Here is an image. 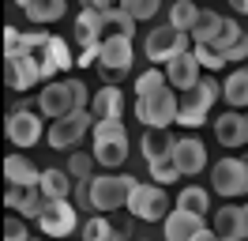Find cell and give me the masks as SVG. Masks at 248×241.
I'll return each instance as SVG.
<instances>
[{
	"instance_id": "obj_1",
	"label": "cell",
	"mask_w": 248,
	"mask_h": 241,
	"mask_svg": "<svg viewBox=\"0 0 248 241\" xmlns=\"http://www.w3.org/2000/svg\"><path fill=\"white\" fill-rule=\"evenodd\" d=\"M136 117L151 128H170L181 117V94L170 90V79L162 68H147L136 79Z\"/></svg>"
},
{
	"instance_id": "obj_2",
	"label": "cell",
	"mask_w": 248,
	"mask_h": 241,
	"mask_svg": "<svg viewBox=\"0 0 248 241\" xmlns=\"http://www.w3.org/2000/svg\"><path fill=\"white\" fill-rule=\"evenodd\" d=\"M140 181L128 177V173H102L91 181V207L94 211H117L128 207V196Z\"/></svg>"
},
{
	"instance_id": "obj_3",
	"label": "cell",
	"mask_w": 248,
	"mask_h": 241,
	"mask_svg": "<svg viewBox=\"0 0 248 241\" xmlns=\"http://www.w3.org/2000/svg\"><path fill=\"white\" fill-rule=\"evenodd\" d=\"M218 79L215 75H203L200 87H192L188 94H181V117H177V124H185V128H200L203 120H207V113H211V105H215L218 98Z\"/></svg>"
},
{
	"instance_id": "obj_4",
	"label": "cell",
	"mask_w": 248,
	"mask_h": 241,
	"mask_svg": "<svg viewBox=\"0 0 248 241\" xmlns=\"http://www.w3.org/2000/svg\"><path fill=\"white\" fill-rule=\"evenodd\" d=\"M128 211L143 223H166L170 219V196L162 192V185H136L128 196Z\"/></svg>"
},
{
	"instance_id": "obj_5",
	"label": "cell",
	"mask_w": 248,
	"mask_h": 241,
	"mask_svg": "<svg viewBox=\"0 0 248 241\" xmlns=\"http://www.w3.org/2000/svg\"><path fill=\"white\" fill-rule=\"evenodd\" d=\"M211 185L218 196H245L248 192V162L245 158H218L211 170Z\"/></svg>"
},
{
	"instance_id": "obj_6",
	"label": "cell",
	"mask_w": 248,
	"mask_h": 241,
	"mask_svg": "<svg viewBox=\"0 0 248 241\" xmlns=\"http://www.w3.org/2000/svg\"><path fill=\"white\" fill-rule=\"evenodd\" d=\"M188 38H192V34H181V30H173V27L151 30V34H147V60H155V64H170L173 57L192 53Z\"/></svg>"
},
{
	"instance_id": "obj_7",
	"label": "cell",
	"mask_w": 248,
	"mask_h": 241,
	"mask_svg": "<svg viewBox=\"0 0 248 241\" xmlns=\"http://www.w3.org/2000/svg\"><path fill=\"white\" fill-rule=\"evenodd\" d=\"M132 64V42L128 38H106L102 53H98V72L106 79V87H117V79L128 72Z\"/></svg>"
},
{
	"instance_id": "obj_8",
	"label": "cell",
	"mask_w": 248,
	"mask_h": 241,
	"mask_svg": "<svg viewBox=\"0 0 248 241\" xmlns=\"http://www.w3.org/2000/svg\"><path fill=\"white\" fill-rule=\"evenodd\" d=\"M38 109H42L49 120H64V117H72V113H79L76 109V94H72V87H68V79L46 83L42 94H38Z\"/></svg>"
},
{
	"instance_id": "obj_9",
	"label": "cell",
	"mask_w": 248,
	"mask_h": 241,
	"mask_svg": "<svg viewBox=\"0 0 248 241\" xmlns=\"http://www.w3.org/2000/svg\"><path fill=\"white\" fill-rule=\"evenodd\" d=\"M91 124H98L94 113H72V117H64V120H53V124H49V147H57V151L76 147L79 139L87 136Z\"/></svg>"
},
{
	"instance_id": "obj_10",
	"label": "cell",
	"mask_w": 248,
	"mask_h": 241,
	"mask_svg": "<svg viewBox=\"0 0 248 241\" xmlns=\"http://www.w3.org/2000/svg\"><path fill=\"white\" fill-rule=\"evenodd\" d=\"M76 223H79V211L72 200H49V211L38 219L42 234H49V238H68L76 230Z\"/></svg>"
},
{
	"instance_id": "obj_11",
	"label": "cell",
	"mask_w": 248,
	"mask_h": 241,
	"mask_svg": "<svg viewBox=\"0 0 248 241\" xmlns=\"http://www.w3.org/2000/svg\"><path fill=\"white\" fill-rule=\"evenodd\" d=\"M4 132H8V139H12L16 147H34V143L42 139V120H38V113H31V109L19 105V109L8 113Z\"/></svg>"
},
{
	"instance_id": "obj_12",
	"label": "cell",
	"mask_w": 248,
	"mask_h": 241,
	"mask_svg": "<svg viewBox=\"0 0 248 241\" xmlns=\"http://www.w3.org/2000/svg\"><path fill=\"white\" fill-rule=\"evenodd\" d=\"M211 49H215L226 64H237V60L248 57V34L241 30L237 19H226V27H222V34H218V42L211 45Z\"/></svg>"
},
{
	"instance_id": "obj_13",
	"label": "cell",
	"mask_w": 248,
	"mask_h": 241,
	"mask_svg": "<svg viewBox=\"0 0 248 241\" xmlns=\"http://www.w3.org/2000/svg\"><path fill=\"white\" fill-rule=\"evenodd\" d=\"M173 166H177L185 177H196L203 166H207V147H203L196 136H181L177 147H173Z\"/></svg>"
},
{
	"instance_id": "obj_14",
	"label": "cell",
	"mask_w": 248,
	"mask_h": 241,
	"mask_svg": "<svg viewBox=\"0 0 248 241\" xmlns=\"http://www.w3.org/2000/svg\"><path fill=\"white\" fill-rule=\"evenodd\" d=\"M215 136H218L222 147H245L248 143V113L226 109V113L215 120Z\"/></svg>"
},
{
	"instance_id": "obj_15",
	"label": "cell",
	"mask_w": 248,
	"mask_h": 241,
	"mask_svg": "<svg viewBox=\"0 0 248 241\" xmlns=\"http://www.w3.org/2000/svg\"><path fill=\"white\" fill-rule=\"evenodd\" d=\"M166 79H170V87L173 90H192V87H200V60H196V53H181V57H173L170 64H166Z\"/></svg>"
},
{
	"instance_id": "obj_16",
	"label": "cell",
	"mask_w": 248,
	"mask_h": 241,
	"mask_svg": "<svg viewBox=\"0 0 248 241\" xmlns=\"http://www.w3.org/2000/svg\"><path fill=\"white\" fill-rule=\"evenodd\" d=\"M4 79H8L12 90H31L34 83H42V60L38 57L8 60V64H4Z\"/></svg>"
},
{
	"instance_id": "obj_17",
	"label": "cell",
	"mask_w": 248,
	"mask_h": 241,
	"mask_svg": "<svg viewBox=\"0 0 248 241\" xmlns=\"http://www.w3.org/2000/svg\"><path fill=\"white\" fill-rule=\"evenodd\" d=\"M173 147H177V136H173L170 128H147L143 139H140V151H143V158L151 166L173 158Z\"/></svg>"
},
{
	"instance_id": "obj_18",
	"label": "cell",
	"mask_w": 248,
	"mask_h": 241,
	"mask_svg": "<svg viewBox=\"0 0 248 241\" xmlns=\"http://www.w3.org/2000/svg\"><path fill=\"white\" fill-rule=\"evenodd\" d=\"M4 177H8V185L38 189V185H42V170H38L31 158H23V155H8V158H4Z\"/></svg>"
},
{
	"instance_id": "obj_19",
	"label": "cell",
	"mask_w": 248,
	"mask_h": 241,
	"mask_svg": "<svg viewBox=\"0 0 248 241\" xmlns=\"http://www.w3.org/2000/svg\"><path fill=\"white\" fill-rule=\"evenodd\" d=\"M200 230H203V215L170 211V219H166V241H192Z\"/></svg>"
},
{
	"instance_id": "obj_20",
	"label": "cell",
	"mask_w": 248,
	"mask_h": 241,
	"mask_svg": "<svg viewBox=\"0 0 248 241\" xmlns=\"http://www.w3.org/2000/svg\"><path fill=\"white\" fill-rule=\"evenodd\" d=\"M72 64H76V60L68 53V45H64L61 38H49V45L42 49V79L53 83V75L61 72V68H72Z\"/></svg>"
},
{
	"instance_id": "obj_21",
	"label": "cell",
	"mask_w": 248,
	"mask_h": 241,
	"mask_svg": "<svg viewBox=\"0 0 248 241\" xmlns=\"http://www.w3.org/2000/svg\"><path fill=\"white\" fill-rule=\"evenodd\" d=\"M91 105H94V117L98 120H121L124 94H121V87H102V90H94Z\"/></svg>"
},
{
	"instance_id": "obj_22",
	"label": "cell",
	"mask_w": 248,
	"mask_h": 241,
	"mask_svg": "<svg viewBox=\"0 0 248 241\" xmlns=\"http://www.w3.org/2000/svg\"><path fill=\"white\" fill-rule=\"evenodd\" d=\"M16 4H23V12H27V19H31L34 27H42V23H57V19L68 12L64 0H16Z\"/></svg>"
},
{
	"instance_id": "obj_23",
	"label": "cell",
	"mask_w": 248,
	"mask_h": 241,
	"mask_svg": "<svg viewBox=\"0 0 248 241\" xmlns=\"http://www.w3.org/2000/svg\"><path fill=\"white\" fill-rule=\"evenodd\" d=\"M38 189H42L46 200H68V196L76 192L68 170H42V185H38Z\"/></svg>"
},
{
	"instance_id": "obj_24",
	"label": "cell",
	"mask_w": 248,
	"mask_h": 241,
	"mask_svg": "<svg viewBox=\"0 0 248 241\" xmlns=\"http://www.w3.org/2000/svg\"><path fill=\"white\" fill-rule=\"evenodd\" d=\"M222 98L230 102V109H245L248 105V64L230 72V79L222 83Z\"/></svg>"
},
{
	"instance_id": "obj_25",
	"label": "cell",
	"mask_w": 248,
	"mask_h": 241,
	"mask_svg": "<svg viewBox=\"0 0 248 241\" xmlns=\"http://www.w3.org/2000/svg\"><path fill=\"white\" fill-rule=\"evenodd\" d=\"M200 4H192V0H173L170 8V27L181 30V34H192L196 30V23H200Z\"/></svg>"
},
{
	"instance_id": "obj_26",
	"label": "cell",
	"mask_w": 248,
	"mask_h": 241,
	"mask_svg": "<svg viewBox=\"0 0 248 241\" xmlns=\"http://www.w3.org/2000/svg\"><path fill=\"white\" fill-rule=\"evenodd\" d=\"M222 27H226V19L218 12H203L200 23H196V30H192V45H215L218 34H222Z\"/></svg>"
},
{
	"instance_id": "obj_27",
	"label": "cell",
	"mask_w": 248,
	"mask_h": 241,
	"mask_svg": "<svg viewBox=\"0 0 248 241\" xmlns=\"http://www.w3.org/2000/svg\"><path fill=\"white\" fill-rule=\"evenodd\" d=\"M94 162H102V166H121L124 158H128V139H102V143H94Z\"/></svg>"
},
{
	"instance_id": "obj_28",
	"label": "cell",
	"mask_w": 248,
	"mask_h": 241,
	"mask_svg": "<svg viewBox=\"0 0 248 241\" xmlns=\"http://www.w3.org/2000/svg\"><path fill=\"white\" fill-rule=\"evenodd\" d=\"M132 34H136V19L124 8H109L106 12V38H128L132 42Z\"/></svg>"
},
{
	"instance_id": "obj_29",
	"label": "cell",
	"mask_w": 248,
	"mask_h": 241,
	"mask_svg": "<svg viewBox=\"0 0 248 241\" xmlns=\"http://www.w3.org/2000/svg\"><path fill=\"white\" fill-rule=\"evenodd\" d=\"M211 207V196L203 192L200 185H185L181 196H177V211H188V215H207Z\"/></svg>"
},
{
	"instance_id": "obj_30",
	"label": "cell",
	"mask_w": 248,
	"mask_h": 241,
	"mask_svg": "<svg viewBox=\"0 0 248 241\" xmlns=\"http://www.w3.org/2000/svg\"><path fill=\"white\" fill-rule=\"evenodd\" d=\"M215 234L218 238H237L241 241V207H218L215 211Z\"/></svg>"
},
{
	"instance_id": "obj_31",
	"label": "cell",
	"mask_w": 248,
	"mask_h": 241,
	"mask_svg": "<svg viewBox=\"0 0 248 241\" xmlns=\"http://www.w3.org/2000/svg\"><path fill=\"white\" fill-rule=\"evenodd\" d=\"M124 12L132 15L136 23H147V19H155V12L162 8V0H117Z\"/></svg>"
},
{
	"instance_id": "obj_32",
	"label": "cell",
	"mask_w": 248,
	"mask_h": 241,
	"mask_svg": "<svg viewBox=\"0 0 248 241\" xmlns=\"http://www.w3.org/2000/svg\"><path fill=\"white\" fill-rule=\"evenodd\" d=\"M91 170H94V155H83V151H79V155H72V158H68V173H72L79 185H83V181H94Z\"/></svg>"
},
{
	"instance_id": "obj_33",
	"label": "cell",
	"mask_w": 248,
	"mask_h": 241,
	"mask_svg": "<svg viewBox=\"0 0 248 241\" xmlns=\"http://www.w3.org/2000/svg\"><path fill=\"white\" fill-rule=\"evenodd\" d=\"M113 234H117V230H113V226H109L102 215H94L91 223L83 226V241H109Z\"/></svg>"
},
{
	"instance_id": "obj_34",
	"label": "cell",
	"mask_w": 248,
	"mask_h": 241,
	"mask_svg": "<svg viewBox=\"0 0 248 241\" xmlns=\"http://www.w3.org/2000/svg\"><path fill=\"white\" fill-rule=\"evenodd\" d=\"M151 177H155V185H177L185 173L173 166V158H166V162H155V166H151Z\"/></svg>"
},
{
	"instance_id": "obj_35",
	"label": "cell",
	"mask_w": 248,
	"mask_h": 241,
	"mask_svg": "<svg viewBox=\"0 0 248 241\" xmlns=\"http://www.w3.org/2000/svg\"><path fill=\"white\" fill-rule=\"evenodd\" d=\"M102 139H128L121 120H98L94 124V143H102Z\"/></svg>"
},
{
	"instance_id": "obj_36",
	"label": "cell",
	"mask_w": 248,
	"mask_h": 241,
	"mask_svg": "<svg viewBox=\"0 0 248 241\" xmlns=\"http://www.w3.org/2000/svg\"><path fill=\"white\" fill-rule=\"evenodd\" d=\"M4 241H31L23 215H8V219H4Z\"/></svg>"
},
{
	"instance_id": "obj_37",
	"label": "cell",
	"mask_w": 248,
	"mask_h": 241,
	"mask_svg": "<svg viewBox=\"0 0 248 241\" xmlns=\"http://www.w3.org/2000/svg\"><path fill=\"white\" fill-rule=\"evenodd\" d=\"M34 189H23V185H8V192H4V204H8V211L16 215V211L27 207V200H31Z\"/></svg>"
},
{
	"instance_id": "obj_38",
	"label": "cell",
	"mask_w": 248,
	"mask_h": 241,
	"mask_svg": "<svg viewBox=\"0 0 248 241\" xmlns=\"http://www.w3.org/2000/svg\"><path fill=\"white\" fill-rule=\"evenodd\" d=\"M192 53H196V60H200V68H207V72H218V68L226 64L211 45H192Z\"/></svg>"
},
{
	"instance_id": "obj_39",
	"label": "cell",
	"mask_w": 248,
	"mask_h": 241,
	"mask_svg": "<svg viewBox=\"0 0 248 241\" xmlns=\"http://www.w3.org/2000/svg\"><path fill=\"white\" fill-rule=\"evenodd\" d=\"M98 53H102V45H83V49H79V68L91 64V60H98Z\"/></svg>"
},
{
	"instance_id": "obj_40",
	"label": "cell",
	"mask_w": 248,
	"mask_h": 241,
	"mask_svg": "<svg viewBox=\"0 0 248 241\" xmlns=\"http://www.w3.org/2000/svg\"><path fill=\"white\" fill-rule=\"evenodd\" d=\"M192 241H222V238H218L215 230H207V226H203V230H200V234H196Z\"/></svg>"
},
{
	"instance_id": "obj_41",
	"label": "cell",
	"mask_w": 248,
	"mask_h": 241,
	"mask_svg": "<svg viewBox=\"0 0 248 241\" xmlns=\"http://www.w3.org/2000/svg\"><path fill=\"white\" fill-rule=\"evenodd\" d=\"M241 241H248V204L241 207Z\"/></svg>"
},
{
	"instance_id": "obj_42",
	"label": "cell",
	"mask_w": 248,
	"mask_h": 241,
	"mask_svg": "<svg viewBox=\"0 0 248 241\" xmlns=\"http://www.w3.org/2000/svg\"><path fill=\"white\" fill-rule=\"evenodd\" d=\"M87 8H94V12H109V0H83Z\"/></svg>"
},
{
	"instance_id": "obj_43",
	"label": "cell",
	"mask_w": 248,
	"mask_h": 241,
	"mask_svg": "<svg viewBox=\"0 0 248 241\" xmlns=\"http://www.w3.org/2000/svg\"><path fill=\"white\" fill-rule=\"evenodd\" d=\"M230 8H233L237 15H248V0H230Z\"/></svg>"
},
{
	"instance_id": "obj_44",
	"label": "cell",
	"mask_w": 248,
	"mask_h": 241,
	"mask_svg": "<svg viewBox=\"0 0 248 241\" xmlns=\"http://www.w3.org/2000/svg\"><path fill=\"white\" fill-rule=\"evenodd\" d=\"M222 241H237V238H222Z\"/></svg>"
},
{
	"instance_id": "obj_45",
	"label": "cell",
	"mask_w": 248,
	"mask_h": 241,
	"mask_svg": "<svg viewBox=\"0 0 248 241\" xmlns=\"http://www.w3.org/2000/svg\"><path fill=\"white\" fill-rule=\"evenodd\" d=\"M245 162H248V155H245Z\"/></svg>"
}]
</instances>
